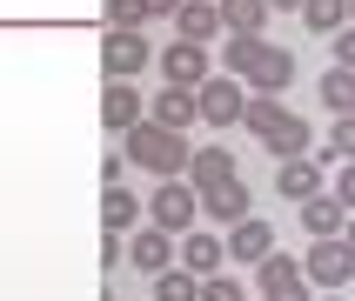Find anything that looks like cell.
<instances>
[{
    "mask_svg": "<svg viewBox=\"0 0 355 301\" xmlns=\"http://www.w3.org/2000/svg\"><path fill=\"white\" fill-rule=\"evenodd\" d=\"M221 60H228V74L241 87H255V100H282V87H295V54L275 47L268 34H228Z\"/></svg>",
    "mask_w": 355,
    "mask_h": 301,
    "instance_id": "6da1fadb",
    "label": "cell"
},
{
    "mask_svg": "<svg viewBox=\"0 0 355 301\" xmlns=\"http://www.w3.org/2000/svg\"><path fill=\"white\" fill-rule=\"evenodd\" d=\"M121 154L135 161L141 174H155V181H181L188 161H195V140L175 134V127H161V120H135V127L121 134Z\"/></svg>",
    "mask_w": 355,
    "mask_h": 301,
    "instance_id": "7a4b0ae2",
    "label": "cell"
},
{
    "mask_svg": "<svg viewBox=\"0 0 355 301\" xmlns=\"http://www.w3.org/2000/svg\"><path fill=\"white\" fill-rule=\"evenodd\" d=\"M241 127H248V140H261L275 161H302L309 147H315L309 120H302L295 107H282V100H255V94H248V114H241Z\"/></svg>",
    "mask_w": 355,
    "mask_h": 301,
    "instance_id": "3957f363",
    "label": "cell"
},
{
    "mask_svg": "<svg viewBox=\"0 0 355 301\" xmlns=\"http://www.w3.org/2000/svg\"><path fill=\"white\" fill-rule=\"evenodd\" d=\"M155 60L161 54H155V40H148V34H121V27L101 34V67H107V80H141Z\"/></svg>",
    "mask_w": 355,
    "mask_h": 301,
    "instance_id": "277c9868",
    "label": "cell"
},
{
    "mask_svg": "<svg viewBox=\"0 0 355 301\" xmlns=\"http://www.w3.org/2000/svg\"><path fill=\"white\" fill-rule=\"evenodd\" d=\"M195 215H201V194L188 188V181H161L155 194H148V221H155L161 235H175V241L195 228Z\"/></svg>",
    "mask_w": 355,
    "mask_h": 301,
    "instance_id": "5b68a950",
    "label": "cell"
},
{
    "mask_svg": "<svg viewBox=\"0 0 355 301\" xmlns=\"http://www.w3.org/2000/svg\"><path fill=\"white\" fill-rule=\"evenodd\" d=\"M195 107L208 127H241V114H248V87H241L235 74H208L195 87Z\"/></svg>",
    "mask_w": 355,
    "mask_h": 301,
    "instance_id": "8992f818",
    "label": "cell"
},
{
    "mask_svg": "<svg viewBox=\"0 0 355 301\" xmlns=\"http://www.w3.org/2000/svg\"><path fill=\"white\" fill-rule=\"evenodd\" d=\"M302 275L315 281V288H349L355 281V255H349V241H315V248H302Z\"/></svg>",
    "mask_w": 355,
    "mask_h": 301,
    "instance_id": "52a82bcc",
    "label": "cell"
},
{
    "mask_svg": "<svg viewBox=\"0 0 355 301\" xmlns=\"http://www.w3.org/2000/svg\"><path fill=\"white\" fill-rule=\"evenodd\" d=\"M175 268H188L195 281L221 275V268H228V241H221V235H208V228H188V235L175 241Z\"/></svg>",
    "mask_w": 355,
    "mask_h": 301,
    "instance_id": "ba28073f",
    "label": "cell"
},
{
    "mask_svg": "<svg viewBox=\"0 0 355 301\" xmlns=\"http://www.w3.org/2000/svg\"><path fill=\"white\" fill-rule=\"evenodd\" d=\"M161 80H168V87H201V80L215 74V67H208V47H195V40H175V47H161Z\"/></svg>",
    "mask_w": 355,
    "mask_h": 301,
    "instance_id": "9c48e42d",
    "label": "cell"
},
{
    "mask_svg": "<svg viewBox=\"0 0 355 301\" xmlns=\"http://www.w3.org/2000/svg\"><path fill=\"white\" fill-rule=\"evenodd\" d=\"M128 261H135L148 281H155V275H168V268H175V235H161L155 221H141L135 235H128Z\"/></svg>",
    "mask_w": 355,
    "mask_h": 301,
    "instance_id": "30bf717a",
    "label": "cell"
},
{
    "mask_svg": "<svg viewBox=\"0 0 355 301\" xmlns=\"http://www.w3.org/2000/svg\"><path fill=\"white\" fill-rule=\"evenodd\" d=\"M188 188L195 194H215V188H228V181H241V167H235V147H221V140H208V147H195V161H188Z\"/></svg>",
    "mask_w": 355,
    "mask_h": 301,
    "instance_id": "8fae6325",
    "label": "cell"
},
{
    "mask_svg": "<svg viewBox=\"0 0 355 301\" xmlns=\"http://www.w3.org/2000/svg\"><path fill=\"white\" fill-rule=\"evenodd\" d=\"M228 261H241V268H261V261L275 255V228H268V221L261 215H248V221H235V228H228Z\"/></svg>",
    "mask_w": 355,
    "mask_h": 301,
    "instance_id": "7c38bea8",
    "label": "cell"
},
{
    "mask_svg": "<svg viewBox=\"0 0 355 301\" xmlns=\"http://www.w3.org/2000/svg\"><path fill=\"white\" fill-rule=\"evenodd\" d=\"M135 120H148L141 87H135V80H107V87H101V127H107V134H128Z\"/></svg>",
    "mask_w": 355,
    "mask_h": 301,
    "instance_id": "4fadbf2b",
    "label": "cell"
},
{
    "mask_svg": "<svg viewBox=\"0 0 355 301\" xmlns=\"http://www.w3.org/2000/svg\"><path fill=\"white\" fill-rule=\"evenodd\" d=\"M295 288H309V275H302V255L275 248V255L255 268V295H261V301H275V295H295Z\"/></svg>",
    "mask_w": 355,
    "mask_h": 301,
    "instance_id": "5bb4252c",
    "label": "cell"
},
{
    "mask_svg": "<svg viewBox=\"0 0 355 301\" xmlns=\"http://www.w3.org/2000/svg\"><path fill=\"white\" fill-rule=\"evenodd\" d=\"M141 221H148V201L141 194H128V188H107V194H101V228H107V235H135Z\"/></svg>",
    "mask_w": 355,
    "mask_h": 301,
    "instance_id": "9a60e30c",
    "label": "cell"
},
{
    "mask_svg": "<svg viewBox=\"0 0 355 301\" xmlns=\"http://www.w3.org/2000/svg\"><path fill=\"white\" fill-rule=\"evenodd\" d=\"M175 34H181V40H195V47H208V40L228 34V27H221V7H215V0H181Z\"/></svg>",
    "mask_w": 355,
    "mask_h": 301,
    "instance_id": "2e32d148",
    "label": "cell"
},
{
    "mask_svg": "<svg viewBox=\"0 0 355 301\" xmlns=\"http://www.w3.org/2000/svg\"><path fill=\"white\" fill-rule=\"evenodd\" d=\"M148 120H161V127L188 134V127L201 120V107H195V87H161V94H155V107H148Z\"/></svg>",
    "mask_w": 355,
    "mask_h": 301,
    "instance_id": "e0dca14e",
    "label": "cell"
},
{
    "mask_svg": "<svg viewBox=\"0 0 355 301\" xmlns=\"http://www.w3.org/2000/svg\"><path fill=\"white\" fill-rule=\"evenodd\" d=\"M275 194L282 201H315L322 194V167H315V154H302V161H282V174H275Z\"/></svg>",
    "mask_w": 355,
    "mask_h": 301,
    "instance_id": "ac0fdd59",
    "label": "cell"
},
{
    "mask_svg": "<svg viewBox=\"0 0 355 301\" xmlns=\"http://www.w3.org/2000/svg\"><path fill=\"white\" fill-rule=\"evenodd\" d=\"M302 228L315 241H342V228H349V208H342L336 194H315V201H302Z\"/></svg>",
    "mask_w": 355,
    "mask_h": 301,
    "instance_id": "d6986e66",
    "label": "cell"
},
{
    "mask_svg": "<svg viewBox=\"0 0 355 301\" xmlns=\"http://www.w3.org/2000/svg\"><path fill=\"white\" fill-rule=\"evenodd\" d=\"M201 215H215L221 228H235V221H248L255 208H248V188L228 181V188H215V194H201Z\"/></svg>",
    "mask_w": 355,
    "mask_h": 301,
    "instance_id": "ffe728a7",
    "label": "cell"
},
{
    "mask_svg": "<svg viewBox=\"0 0 355 301\" xmlns=\"http://www.w3.org/2000/svg\"><path fill=\"white\" fill-rule=\"evenodd\" d=\"M302 27H309V34H329V40H336L342 27H349V0H302Z\"/></svg>",
    "mask_w": 355,
    "mask_h": 301,
    "instance_id": "44dd1931",
    "label": "cell"
},
{
    "mask_svg": "<svg viewBox=\"0 0 355 301\" xmlns=\"http://www.w3.org/2000/svg\"><path fill=\"white\" fill-rule=\"evenodd\" d=\"M221 7V27L228 34H261L268 27V0H215Z\"/></svg>",
    "mask_w": 355,
    "mask_h": 301,
    "instance_id": "7402d4cb",
    "label": "cell"
},
{
    "mask_svg": "<svg viewBox=\"0 0 355 301\" xmlns=\"http://www.w3.org/2000/svg\"><path fill=\"white\" fill-rule=\"evenodd\" d=\"M322 100H329L336 114H355V67H329V74H322Z\"/></svg>",
    "mask_w": 355,
    "mask_h": 301,
    "instance_id": "603a6c76",
    "label": "cell"
},
{
    "mask_svg": "<svg viewBox=\"0 0 355 301\" xmlns=\"http://www.w3.org/2000/svg\"><path fill=\"white\" fill-rule=\"evenodd\" d=\"M148 288H155V301H201V281L188 275V268H168V275H155Z\"/></svg>",
    "mask_w": 355,
    "mask_h": 301,
    "instance_id": "cb8c5ba5",
    "label": "cell"
},
{
    "mask_svg": "<svg viewBox=\"0 0 355 301\" xmlns=\"http://www.w3.org/2000/svg\"><path fill=\"white\" fill-rule=\"evenodd\" d=\"M201 301H248V281L221 268V275H208V281H201Z\"/></svg>",
    "mask_w": 355,
    "mask_h": 301,
    "instance_id": "d4e9b609",
    "label": "cell"
},
{
    "mask_svg": "<svg viewBox=\"0 0 355 301\" xmlns=\"http://www.w3.org/2000/svg\"><path fill=\"white\" fill-rule=\"evenodd\" d=\"M107 27H121V34H141V27H148V7H141V0H107Z\"/></svg>",
    "mask_w": 355,
    "mask_h": 301,
    "instance_id": "484cf974",
    "label": "cell"
},
{
    "mask_svg": "<svg viewBox=\"0 0 355 301\" xmlns=\"http://www.w3.org/2000/svg\"><path fill=\"white\" fill-rule=\"evenodd\" d=\"M329 147H336L342 161H355V114H336V134H329Z\"/></svg>",
    "mask_w": 355,
    "mask_h": 301,
    "instance_id": "4316f807",
    "label": "cell"
},
{
    "mask_svg": "<svg viewBox=\"0 0 355 301\" xmlns=\"http://www.w3.org/2000/svg\"><path fill=\"white\" fill-rule=\"evenodd\" d=\"M336 201L355 215V161H342V174H336Z\"/></svg>",
    "mask_w": 355,
    "mask_h": 301,
    "instance_id": "83f0119b",
    "label": "cell"
},
{
    "mask_svg": "<svg viewBox=\"0 0 355 301\" xmlns=\"http://www.w3.org/2000/svg\"><path fill=\"white\" fill-rule=\"evenodd\" d=\"M121 174H128V154H121V147H107V161H101V181H107V188H121Z\"/></svg>",
    "mask_w": 355,
    "mask_h": 301,
    "instance_id": "f1b7e54d",
    "label": "cell"
},
{
    "mask_svg": "<svg viewBox=\"0 0 355 301\" xmlns=\"http://www.w3.org/2000/svg\"><path fill=\"white\" fill-rule=\"evenodd\" d=\"M336 67H355V27H342V34H336Z\"/></svg>",
    "mask_w": 355,
    "mask_h": 301,
    "instance_id": "f546056e",
    "label": "cell"
},
{
    "mask_svg": "<svg viewBox=\"0 0 355 301\" xmlns=\"http://www.w3.org/2000/svg\"><path fill=\"white\" fill-rule=\"evenodd\" d=\"M141 7H148V20H175L181 14V0H141Z\"/></svg>",
    "mask_w": 355,
    "mask_h": 301,
    "instance_id": "4dcf8cb0",
    "label": "cell"
},
{
    "mask_svg": "<svg viewBox=\"0 0 355 301\" xmlns=\"http://www.w3.org/2000/svg\"><path fill=\"white\" fill-rule=\"evenodd\" d=\"M275 7H288V14H302V0H268V14H275Z\"/></svg>",
    "mask_w": 355,
    "mask_h": 301,
    "instance_id": "1f68e13d",
    "label": "cell"
},
{
    "mask_svg": "<svg viewBox=\"0 0 355 301\" xmlns=\"http://www.w3.org/2000/svg\"><path fill=\"white\" fill-rule=\"evenodd\" d=\"M342 241H349V255H355V215H349V228H342Z\"/></svg>",
    "mask_w": 355,
    "mask_h": 301,
    "instance_id": "d6a6232c",
    "label": "cell"
},
{
    "mask_svg": "<svg viewBox=\"0 0 355 301\" xmlns=\"http://www.w3.org/2000/svg\"><path fill=\"white\" fill-rule=\"evenodd\" d=\"M275 301H309V288H295V295H275Z\"/></svg>",
    "mask_w": 355,
    "mask_h": 301,
    "instance_id": "836d02e7",
    "label": "cell"
},
{
    "mask_svg": "<svg viewBox=\"0 0 355 301\" xmlns=\"http://www.w3.org/2000/svg\"><path fill=\"white\" fill-rule=\"evenodd\" d=\"M349 27H355V0H349Z\"/></svg>",
    "mask_w": 355,
    "mask_h": 301,
    "instance_id": "e575fe53",
    "label": "cell"
},
{
    "mask_svg": "<svg viewBox=\"0 0 355 301\" xmlns=\"http://www.w3.org/2000/svg\"><path fill=\"white\" fill-rule=\"evenodd\" d=\"M329 301H349V295H329Z\"/></svg>",
    "mask_w": 355,
    "mask_h": 301,
    "instance_id": "d590c367",
    "label": "cell"
},
{
    "mask_svg": "<svg viewBox=\"0 0 355 301\" xmlns=\"http://www.w3.org/2000/svg\"><path fill=\"white\" fill-rule=\"evenodd\" d=\"M349 288H355V281H349Z\"/></svg>",
    "mask_w": 355,
    "mask_h": 301,
    "instance_id": "8d00e7d4",
    "label": "cell"
}]
</instances>
